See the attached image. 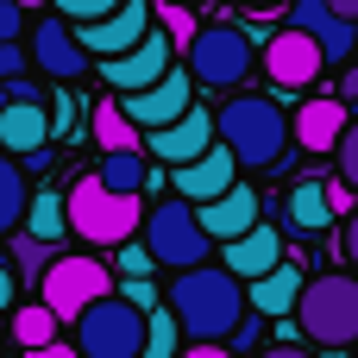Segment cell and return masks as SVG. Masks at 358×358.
<instances>
[{
  "instance_id": "ab89813d",
  "label": "cell",
  "mask_w": 358,
  "mask_h": 358,
  "mask_svg": "<svg viewBox=\"0 0 358 358\" xmlns=\"http://www.w3.org/2000/svg\"><path fill=\"white\" fill-rule=\"evenodd\" d=\"M182 358H227V340H189Z\"/></svg>"
},
{
  "instance_id": "7c38bea8",
  "label": "cell",
  "mask_w": 358,
  "mask_h": 358,
  "mask_svg": "<svg viewBox=\"0 0 358 358\" xmlns=\"http://www.w3.org/2000/svg\"><path fill=\"white\" fill-rule=\"evenodd\" d=\"M321 69H327V57H321V44H315L308 31L283 25L277 38H264V76H271L277 88H308Z\"/></svg>"
},
{
  "instance_id": "44dd1931",
  "label": "cell",
  "mask_w": 358,
  "mask_h": 358,
  "mask_svg": "<svg viewBox=\"0 0 358 358\" xmlns=\"http://www.w3.org/2000/svg\"><path fill=\"white\" fill-rule=\"evenodd\" d=\"M302 283H308V271H302V264H277V271H264V277L245 289V302H252L264 321H283V315H296Z\"/></svg>"
},
{
  "instance_id": "7402d4cb",
  "label": "cell",
  "mask_w": 358,
  "mask_h": 358,
  "mask_svg": "<svg viewBox=\"0 0 358 358\" xmlns=\"http://www.w3.org/2000/svg\"><path fill=\"white\" fill-rule=\"evenodd\" d=\"M283 220H289V233H302V239H321V233L334 227V201H327V182H321V176L296 182V189H289V201H283Z\"/></svg>"
},
{
  "instance_id": "1f68e13d",
  "label": "cell",
  "mask_w": 358,
  "mask_h": 358,
  "mask_svg": "<svg viewBox=\"0 0 358 358\" xmlns=\"http://www.w3.org/2000/svg\"><path fill=\"white\" fill-rule=\"evenodd\" d=\"M113 252H120V271H126V277H151V271H157V258L145 252V239H126V245H113Z\"/></svg>"
},
{
  "instance_id": "8fae6325",
  "label": "cell",
  "mask_w": 358,
  "mask_h": 358,
  "mask_svg": "<svg viewBox=\"0 0 358 358\" xmlns=\"http://www.w3.org/2000/svg\"><path fill=\"white\" fill-rule=\"evenodd\" d=\"M164 69H170V31L151 19V31H145L132 50L101 57V69H94V76H107V82H113V94H132V88H151Z\"/></svg>"
},
{
  "instance_id": "60d3db41",
  "label": "cell",
  "mask_w": 358,
  "mask_h": 358,
  "mask_svg": "<svg viewBox=\"0 0 358 358\" xmlns=\"http://www.w3.org/2000/svg\"><path fill=\"white\" fill-rule=\"evenodd\" d=\"M25 358H82L69 340H50V346H38V352H25Z\"/></svg>"
},
{
  "instance_id": "cb8c5ba5",
  "label": "cell",
  "mask_w": 358,
  "mask_h": 358,
  "mask_svg": "<svg viewBox=\"0 0 358 358\" xmlns=\"http://www.w3.org/2000/svg\"><path fill=\"white\" fill-rule=\"evenodd\" d=\"M25 233L44 239V245H57V239L69 233V201H63L57 189H38V195L25 201Z\"/></svg>"
},
{
  "instance_id": "8992f818",
  "label": "cell",
  "mask_w": 358,
  "mask_h": 358,
  "mask_svg": "<svg viewBox=\"0 0 358 358\" xmlns=\"http://www.w3.org/2000/svg\"><path fill=\"white\" fill-rule=\"evenodd\" d=\"M69 334H76V352L82 358H138L145 352V334H151V315L132 308L120 289H107L101 302H88L69 321Z\"/></svg>"
},
{
  "instance_id": "ee69618b",
  "label": "cell",
  "mask_w": 358,
  "mask_h": 358,
  "mask_svg": "<svg viewBox=\"0 0 358 358\" xmlns=\"http://www.w3.org/2000/svg\"><path fill=\"white\" fill-rule=\"evenodd\" d=\"M327 6H334L340 19H352V25H358V0H327Z\"/></svg>"
},
{
  "instance_id": "836d02e7",
  "label": "cell",
  "mask_w": 358,
  "mask_h": 358,
  "mask_svg": "<svg viewBox=\"0 0 358 358\" xmlns=\"http://www.w3.org/2000/svg\"><path fill=\"white\" fill-rule=\"evenodd\" d=\"M258 340H264V315L252 308L239 327H233V340H227V352H258Z\"/></svg>"
},
{
  "instance_id": "83f0119b",
  "label": "cell",
  "mask_w": 358,
  "mask_h": 358,
  "mask_svg": "<svg viewBox=\"0 0 358 358\" xmlns=\"http://www.w3.org/2000/svg\"><path fill=\"white\" fill-rule=\"evenodd\" d=\"M138 358H182V327H176V315L164 302L151 308V334H145V352Z\"/></svg>"
},
{
  "instance_id": "f546056e",
  "label": "cell",
  "mask_w": 358,
  "mask_h": 358,
  "mask_svg": "<svg viewBox=\"0 0 358 358\" xmlns=\"http://www.w3.org/2000/svg\"><path fill=\"white\" fill-rule=\"evenodd\" d=\"M151 19L170 31V44H189V38H195V19H189V6H182V0H164V6H151Z\"/></svg>"
},
{
  "instance_id": "f35d334b",
  "label": "cell",
  "mask_w": 358,
  "mask_h": 358,
  "mask_svg": "<svg viewBox=\"0 0 358 358\" xmlns=\"http://www.w3.org/2000/svg\"><path fill=\"white\" fill-rule=\"evenodd\" d=\"M340 252H346V264L358 271V208H352V220H346V233H340Z\"/></svg>"
},
{
  "instance_id": "ffe728a7",
  "label": "cell",
  "mask_w": 358,
  "mask_h": 358,
  "mask_svg": "<svg viewBox=\"0 0 358 358\" xmlns=\"http://www.w3.org/2000/svg\"><path fill=\"white\" fill-rule=\"evenodd\" d=\"M38 145H50V101H6V113H0V151L25 157Z\"/></svg>"
},
{
  "instance_id": "7bdbcfd3",
  "label": "cell",
  "mask_w": 358,
  "mask_h": 358,
  "mask_svg": "<svg viewBox=\"0 0 358 358\" xmlns=\"http://www.w3.org/2000/svg\"><path fill=\"white\" fill-rule=\"evenodd\" d=\"M340 101H352V107H358V63L340 76Z\"/></svg>"
},
{
  "instance_id": "ba28073f",
  "label": "cell",
  "mask_w": 358,
  "mask_h": 358,
  "mask_svg": "<svg viewBox=\"0 0 358 358\" xmlns=\"http://www.w3.org/2000/svg\"><path fill=\"white\" fill-rule=\"evenodd\" d=\"M38 283H44V308H50L57 321H76L88 302H101V296L113 289L107 264H101V258H82V252H76V258H57Z\"/></svg>"
},
{
  "instance_id": "b9f144b4",
  "label": "cell",
  "mask_w": 358,
  "mask_h": 358,
  "mask_svg": "<svg viewBox=\"0 0 358 358\" xmlns=\"http://www.w3.org/2000/svg\"><path fill=\"white\" fill-rule=\"evenodd\" d=\"M258 358H315V352H308V346H283V340H277V346H264Z\"/></svg>"
},
{
  "instance_id": "603a6c76",
  "label": "cell",
  "mask_w": 358,
  "mask_h": 358,
  "mask_svg": "<svg viewBox=\"0 0 358 358\" xmlns=\"http://www.w3.org/2000/svg\"><path fill=\"white\" fill-rule=\"evenodd\" d=\"M25 201H31V182H25V164L13 151H0V239L25 227Z\"/></svg>"
},
{
  "instance_id": "9c48e42d",
  "label": "cell",
  "mask_w": 358,
  "mask_h": 358,
  "mask_svg": "<svg viewBox=\"0 0 358 358\" xmlns=\"http://www.w3.org/2000/svg\"><path fill=\"white\" fill-rule=\"evenodd\" d=\"M25 50H31V63L50 76V82H82V76H94V57L82 50V38H76V25L57 13V19H31V31H25Z\"/></svg>"
},
{
  "instance_id": "d6a6232c",
  "label": "cell",
  "mask_w": 358,
  "mask_h": 358,
  "mask_svg": "<svg viewBox=\"0 0 358 358\" xmlns=\"http://www.w3.org/2000/svg\"><path fill=\"white\" fill-rule=\"evenodd\" d=\"M120 0H57V13L69 19V25H88V19H107Z\"/></svg>"
},
{
  "instance_id": "277c9868",
  "label": "cell",
  "mask_w": 358,
  "mask_h": 358,
  "mask_svg": "<svg viewBox=\"0 0 358 358\" xmlns=\"http://www.w3.org/2000/svg\"><path fill=\"white\" fill-rule=\"evenodd\" d=\"M296 327L327 352V346H358V277L340 271H321L302 283V302H296Z\"/></svg>"
},
{
  "instance_id": "6da1fadb",
  "label": "cell",
  "mask_w": 358,
  "mask_h": 358,
  "mask_svg": "<svg viewBox=\"0 0 358 358\" xmlns=\"http://www.w3.org/2000/svg\"><path fill=\"white\" fill-rule=\"evenodd\" d=\"M182 327V340H233V327L245 321V283L227 264H195L170 277V302H164Z\"/></svg>"
},
{
  "instance_id": "74e56055",
  "label": "cell",
  "mask_w": 358,
  "mask_h": 358,
  "mask_svg": "<svg viewBox=\"0 0 358 358\" xmlns=\"http://www.w3.org/2000/svg\"><path fill=\"white\" fill-rule=\"evenodd\" d=\"M25 63H31L25 44H0V82H6V76H25Z\"/></svg>"
},
{
  "instance_id": "30bf717a",
  "label": "cell",
  "mask_w": 358,
  "mask_h": 358,
  "mask_svg": "<svg viewBox=\"0 0 358 358\" xmlns=\"http://www.w3.org/2000/svg\"><path fill=\"white\" fill-rule=\"evenodd\" d=\"M120 107H126V120H132L138 132H157V126L182 120V113L195 107V76L170 63V69H164L151 88H132V94H120Z\"/></svg>"
},
{
  "instance_id": "4dcf8cb0",
  "label": "cell",
  "mask_w": 358,
  "mask_h": 358,
  "mask_svg": "<svg viewBox=\"0 0 358 358\" xmlns=\"http://www.w3.org/2000/svg\"><path fill=\"white\" fill-rule=\"evenodd\" d=\"M25 31H31V13L19 0H0V44H25Z\"/></svg>"
},
{
  "instance_id": "f6af8a7d",
  "label": "cell",
  "mask_w": 358,
  "mask_h": 358,
  "mask_svg": "<svg viewBox=\"0 0 358 358\" xmlns=\"http://www.w3.org/2000/svg\"><path fill=\"white\" fill-rule=\"evenodd\" d=\"M321 358H352V352H346V346H327V352H321Z\"/></svg>"
},
{
  "instance_id": "5b68a950",
  "label": "cell",
  "mask_w": 358,
  "mask_h": 358,
  "mask_svg": "<svg viewBox=\"0 0 358 358\" xmlns=\"http://www.w3.org/2000/svg\"><path fill=\"white\" fill-rule=\"evenodd\" d=\"M145 227V208L138 195H113L101 176H76L69 182V233L88 239V245H126L138 239Z\"/></svg>"
},
{
  "instance_id": "3957f363",
  "label": "cell",
  "mask_w": 358,
  "mask_h": 358,
  "mask_svg": "<svg viewBox=\"0 0 358 358\" xmlns=\"http://www.w3.org/2000/svg\"><path fill=\"white\" fill-rule=\"evenodd\" d=\"M182 69L201 82V88H245L252 69H258V38L245 25H195V38L182 44Z\"/></svg>"
},
{
  "instance_id": "9a60e30c",
  "label": "cell",
  "mask_w": 358,
  "mask_h": 358,
  "mask_svg": "<svg viewBox=\"0 0 358 358\" xmlns=\"http://www.w3.org/2000/svg\"><path fill=\"white\" fill-rule=\"evenodd\" d=\"M214 138H220V132H214V113H208V107H189L182 120H170V126L145 132L151 157H157V164H170V170H176V164H195Z\"/></svg>"
},
{
  "instance_id": "c3c4849f",
  "label": "cell",
  "mask_w": 358,
  "mask_h": 358,
  "mask_svg": "<svg viewBox=\"0 0 358 358\" xmlns=\"http://www.w3.org/2000/svg\"><path fill=\"white\" fill-rule=\"evenodd\" d=\"M19 6H25V13H31V6H38V0H19Z\"/></svg>"
},
{
  "instance_id": "52a82bcc",
  "label": "cell",
  "mask_w": 358,
  "mask_h": 358,
  "mask_svg": "<svg viewBox=\"0 0 358 358\" xmlns=\"http://www.w3.org/2000/svg\"><path fill=\"white\" fill-rule=\"evenodd\" d=\"M138 239H145V252H151L164 271H195V264H208V245H214L208 227H201V208L182 201V195H164V201L145 214Z\"/></svg>"
},
{
  "instance_id": "2e32d148",
  "label": "cell",
  "mask_w": 358,
  "mask_h": 358,
  "mask_svg": "<svg viewBox=\"0 0 358 358\" xmlns=\"http://www.w3.org/2000/svg\"><path fill=\"white\" fill-rule=\"evenodd\" d=\"M289 25H296V31H308V38L321 44V57H327V63L358 57V25H352V19H340L327 0H296V6H289Z\"/></svg>"
},
{
  "instance_id": "e0dca14e",
  "label": "cell",
  "mask_w": 358,
  "mask_h": 358,
  "mask_svg": "<svg viewBox=\"0 0 358 358\" xmlns=\"http://www.w3.org/2000/svg\"><path fill=\"white\" fill-rule=\"evenodd\" d=\"M346 126H352V120H346V101H334V94L302 101V107H296V120H289L296 145H302V151H315V157L340 151V132H346Z\"/></svg>"
},
{
  "instance_id": "484cf974",
  "label": "cell",
  "mask_w": 358,
  "mask_h": 358,
  "mask_svg": "<svg viewBox=\"0 0 358 358\" xmlns=\"http://www.w3.org/2000/svg\"><path fill=\"white\" fill-rule=\"evenodd\" d=\"M94 176H101L113 195H138L151 170H145V151H101V170H94Z\"/></svg>"
},
{
  "instance_id": "f907efd6",
  "label": "cell",
  "mask_w": 358,
  "mask_h": 358,
  "mask_svg": "<svg viewBox=\"0 0 358 358\" xmlns=\"http://www.w3.org/2000/svg\"><path fill=\"white\" fill-rule=\"evenodd\" d=\"M352 358H358V352H352Z\"/></svg>"
},
{
  "instance_id": "bcb514c9",
  "label": "cell",
  "mask_w": 358,
  "mask_h": 358,
  "mask_svg": "<svg viewBox=\"0 0 358 358\" xmlns=\"http://www.w3.org/2000/svg\"><path fill=\"white\" fill-rule=\"evenodd\" d=\"M6 101H13V94H6V82H0V113H6Z\"/></svg>"
},
{
  "instance_id": "7a4b0ae2",
  "label": "cell",
  "mask_w": 358,
  "mask_h": 358,
  "mask_svg": "<svg viewBox=\"0 0 358 358\" xmlns=\"http://www.w3.org/2000/svg\"><path fill=\"white\" fill-rule=\"evenodd\" d=\"M214 132H220V145L239 157V170H271V164H283V151L296 145L289 113H283L271 94H227V107L214 113Z\"/></svg>"
},
{
  "instance_id": "f1b7e54d",
  "label": "cell",
  "mask_w": 358,
  "mask_h": 358,
  "mask_svg": "<svg viewBox=\"0 0 358 358\" xmlns=\"http://www.w3.org/2000/svg\"><path fill=\"white\" fill-rule=\"evenodd\" d=\"M50 264H57V245L31 239V233H19V239H13V271H19V283H25V277H44Z\"/></svg>"
},
{
  "instance_id": "d4e9b609",
  "label": "cell",
  "mask_w": 358,
  "mask_h": 358,
  "mask_svg": "<svg viewBox=\"0 0 358 358\" xmlns=\"http://www.w3.org/2000/svg\"><path fill=\"white\" fill-rule=\"evenodd\" d=\"M88 120H94V138H101V151H138V145H145V132L126 120V107H120V101H101Z\"/></svg>"
},
{
  "instance_id": "d6986e66",
  "label": "cell",
  "mask_w": 358,
  "mask_h": 358,
  "mask_svg": "<svg viewBox=\"0 0 358 358\" xmlns=\"http://www.w3.org/2000/svg\"><path fill=\"white\" fill-rule=\"evenodd\" d=\"M258 214H264V201H258V189H252V182H233L227 195L201 201V227H208V239H214V245H227V239H239L245 227H258Z\"/></svg>"
},
{
  "instance_id": "8d00e7d4",
  "label": "cell",
  "mask_w": 358,
  "mask_h": 358,
  "mask_svg": "<svg viewBox=\"0 0 358 358\" xmlns=\"http://www.w3.org/2000/svg\"><path fill=\"white\" fill-rule=\"evenodd\" d=\"M19 308V271H13V258L0 252V315H13Z\"/></svg>"
},
{
  "instance_id": "ac0fdd59",
  "label": "cell",
  "mask_w": 358,
  "mask_h": 358,
  "mask_svg": "<svg viewBox=\"0 0 358 358\" xmlns=\"http://www.w3.org/2000/svg\"><path fill=\"white\" fill-rule=\"evenodd\" d=\"M220 264H227L239 283H258L264 271H277V264H283V239H277V227H264V220H258V227H245L239 239H227V245H220Z\"/></svg>"
},
{
  "instance_id": "7dc6e473",
  "label": "cell",
  "mask_w": 358,
  "mask_h": 358,
  "mask_svg": "<svg viewBox=\"0 0 358 358\" xmlns=\"http://www.w3.org/2000/svg\"><path fill=\"white\" fill-rule=\"evenodd\" d=\"M239 6H277V0H239Z\"/></svg>"
},
{
  "instance_id": "4fadbf2b",
  "label": "cell",
  "mask_w": 358,
  "mask_h": 358,
  "mask_svg": "<svg viewBox=\"0 0 358 358\" xmlns=\"http://www.w3.org/2000/svg\"><path fill=\"white\" fill-rule=\"evenodd\" d=\"M145 31H151V0H120L107 19L76 25V38H82V50H88V57H120V50H132Z\"/></svg>"
},
{
  "instance_id": "5bb4252c",
  "label": "cell",
  "mask_w": 358,
  "mask_h": 358,
  "mask_svg": "<svg viewBox=\"0 0 358 358\" xmlns=\"http://www.w3.org/2000/svg\"><path fill=\"white\" fill-rule=\"evenodd\" d=\"M233 182H239V157H233L220 138H214L195 164H176V170H170V189H176L182 201H195V208H201V201H214V195H227Z\"/></svg>"
},
{
  "instance_id": "681fc988",
  "label": "cell",
  "mask_w": 358,
  "mask_h": 358,
  "mask_svg": "<svg viewBox=\"0 0 358 358\" xmlns=\"http://www.w3.org/2000/svg\"><path fill=\"white\" fill-rule=\"evenodd\" d=\"M0 358H6V346H0Z\"/></svg>"
},
{
  "instance_id": "d590c367",
  "label": "cell",
  "mask_w": 358,
  "mask_h": 358,
  "mask_svg": "<svg viewBox=\"0 0 358 358\" xmlns=\"http://www.w3.org/2000/svg\"><path fill=\"white\" fill-rule=\"evenodd\" d=\"M120 296H126L132 308H145V315L157 308V283H151V277H126V289H120Z\"/></svg>"
},
{
  "instance_id": "e575fe53",
  "label": "cell",
  "mask_w": 358,
  "mask_h": 358,
  "mask_svg": "<svg viewBox=\"0 0 358 358\" xmlns=\"http://www.w3.org/2000/svg\"><path fill=\"white\" fill-rule=\"evenodd\" d=\"M340 176H346V182L358 189V120L346 126V132H340Z\"/></svg>"
},
{
  "instance_id": "4316f807",
  "label": "cell",
  "mask_w": 358,
  "mask_h": 358,
  "mask_svg": "<svg viewBox=\"0 0 358 358\" xmlns=\"http://www.w3.org/2000/svg\"><path fill=\"white\" fill-rule=\"evenodd\" d=\"M6 321H13V340H19V352H38V346H50V340H57V327H63V321H57L44 302H38V308H13Z\"/></svg>"
}]
</instances>
